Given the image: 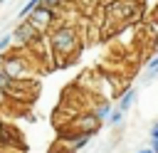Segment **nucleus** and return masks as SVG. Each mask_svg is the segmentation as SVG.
<instances>
[{"mask_svg": "<svg viewBox=\"0 0 158 153\" xmlns=\"http://www.w3.org/2000/svg\"><path fill=\"white\" fill-rule=\"evenodd\" d=\"M49 42H52V49H54L57 54H69V52L77 49L79 37H77V30H74L72 25H59V27L52 30Z\"/></svg>", "mask_w": 158, "mask_h": 153, "instance_id": "1", "label": "nucleus"}, {"mask_svg": "<svg viewBox=\"0 0 158 153\" xmlns=\"http://www.w3.org/2000/svg\"><path fill=\"white\" fill-rule=\"evenodd\" d=\"M2 69L10 74L12 81H25V79L32 74V64H30V59H27L25 54H20V52H12V54L2 57Z\"/></svg>", "mask_w": 158, "mask_h": 153, "instance_id": "2", "label": "nucleus"}, {"mask_svg": "<svg viewBox=\"0 0 158 153\" xmlns=\"http://www.w3.org/2000/svg\"><path fill=\"white\" fill-rule=\"evenodd\" d=\"M99 128H101V121L94 116V111L91 114H79V116H74L69 121V131L81 133V136H94Z\"/></svg>", "mask_w": 158, "mask_h": 153, "instance_id": "3", "label": "nucleus"}, {"mask_svg": "<svg viewBox=\"0 0 158 153\" xmlns=\"http://www.w3.org/2000/svg\"><path fill=\"white\" fill-rule=\"evenodd\" d=\"M37 32H42V30H47V27H52V22H54V10L52 7H47V5H37L27 17H25Z\"/></svg>", "mask_w": 158, "mask_h": 153, "instance_id": "4", "label": "nucleus"}, {"mask_svg": "<svg viewBox=\"0 0 158 153\" xmlns=\"http://www.w3.org/2000/svg\"><path fill=\"white\" fill-rule=\"evenodd\" d=\"M12 37H15L22 47H30V44H35V42L40 39V32H37L27 20H25V22H20V25L12 30Z\"/></svg>", "mask_w": 158, "mask_h": 153, "instance_id": "5", "label": "nucleus"}, {"mask_svg": "<svg viewBox=\"0 0 158 153\" xmlns=\"http://www.w3.org/2000/svg\"><path fill=\"white\" fill-rule=\"evenodd\" d=\"M133 99H136V89H126V91L121 94V99H118V106H116V109L126 114V111L131 109V104H133Z\"/></svg>", "mask_w": 158, "mask_h": 153, "instance_id": "6", "label": "nucleus"}, {"mask_svg": "<svg viewBox=\"0 0 158 153\" xmlns=\"http://www.w3.org/2000/svg\"><path fill=\"white\" fill-rule=\"evenodd\" d=\"M111 111H114V106H111V104H106V101H104V104H99V106H96V109H94V116H96V118H99V121H106V118H109V116H111Z\"/></svg>", "mask_w": 158, "mask_h": 153, "instance_id": "7", "label": "nucleus"}, {"mask_svg": "<svg viewBox=\"0 0 158 153\" xmlns=\"http://www.w3.org/2000/svg\"><path fill=\"white\" fill-rule=\"evenodd\" d=\"M153 76H158V57H153V59L148 62V69H146V76H143V79L151 81Z\"/></svg>", "mask_w": 158, "mask_h": 153, "instance_id": "8", "label": "nucleus"}, {"mask_svg": "<svg viewBox=\"0 0 158 153\" xmlns=\"http://www.w3.org/2000/svg\"><path fill=\"white\" fill-rule=\"evenodd\" d=\"M12 84H15V81L10 79V74H7V72H5L2 67H0V89H5V91H10V89H12Z\"/></svg>", "mask_w": 158, "mask_h": 153, "instance_id": "9", "label": "nucleus"}, {"mask_svg": "<svg viewBox=\"0 0 158 153\" xmlns=\"http://www.w3.org/2000/svg\"><path fill=\"white\" fill-rule=\"evenodd\" d=\"M106 121H109V123H111V126H118V123H121V121H123V111H118V109H116V106H114V111H111V116H109V118H106Z\"/></svg>", "mask_w": 158, "mask_h": 153, "instance_id": "10", "label": "nucleus"}, {"mask_svg": "<svg viewBox=\"0 0 158 153\" xmlns=\"http://www.w3.org/2000/svg\"><path fill=\"white\" fill-rule=\"evenodd\" d=\"M12 39H15V37H12V32H7V35H2V37H0V52H5V49H7V44H10Z\"/></svg>", "mask_w": 158, "mask_h": 153, "instance_id": "11", "label": "nucleus"}, {"mask_svg": "<svg viewBox=\"0 0 158 153\" xmlns=\"http://www.w3.org/2000/svg\"><path fill=\"white\" fill-rule=\"evenodd\" d=\"M151 141H158V121L151 126Z\"/></svg>", "mask_w": 158, "mask_h": 153, "instance_id": "12", "label": "nucleus"}, {"mask_svg": "<svg viewBox=\"0 0 158 153\" xmlns=\"http://www.w3.org/2000/svg\"><path fill=\"white\" fill-rule=\"evenodd\" d=\"M7 101H10V96H7V91H5V89H0V106H5Z\"/></svg>", "mask_w": 158, "mask_h": 153, "instance_id": "13", "label": "nucleus"}, {"mask_svg": "<svg viewBox=\"0 0 158 153\" xmlns=\"http://www.w3.org/2000/svg\"><path fill=\"white\" fill-rule=\"evenodd\" d=\"M62 0H42V5H47V7H54V5H59Z\"/></svg>", "mask_w": 158, "mask_h": 153, "instance_id": "14", "label": "nucleus"}, {"mask_svg": "<svg viewBox=\"0 0 158 153\" xmlns=\"http://www.w3.org/2000/svg\"><path fill=\"white\" fill-rule=\"evenodd\" d=\"M151 151H153V153H158V141H151Z\"/></svg>", "mask_w": 158, "mask_h": 153, "instance_id": "15", "label": "nucleus"}, {"mask_svg": "<svg viewBox=\"0 0 158 153\" xmlns=\"http://www.w3.org/2000/svg\"><path fill=\"white\" fill-rule=\"evenodd\" d=\"M138 153H153V151H151V148H141Z\"/></svg>", "mask_w": 158, "mask_h": 153, "instance_id": "16", "label": "nucleus"}, {"mask_svg": "<svg viewBox=\"0 0 158 153\" xmlns=\"http://www.w3.org/2000/svg\"><path fill=\"white\" fill-rule=\"evenodd\" d=\"M52 153H59V151H52ZM62 153H69V151H62Z\"/></svg>", "mask_w": 158, "mask_h": 153, "instance_id": "17", "label": "nucleus"}, {"mask_svg": "<svg viewBox=\"0 0 158 153\" xmlns=\"http://www.w3.org/2000/svg\"><path fill=\"white\" fill-rule=\"evenodd\" d=\"M0 2H5V0H0Z\"/></svg>", "mask_w": 158, "mask_h": 153, "instance_id": "18", "label": "nucleus"}]
</instances>
